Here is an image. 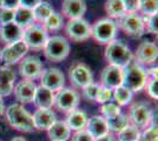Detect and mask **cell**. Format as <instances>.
<instances>
[{
	"instance_id": "obj_6",
	"label": "cell",
	"mask_w": 158,
	"mask_h": 141,
	"mask_svg": "<svg viewBox=\"0 0 158 141\" xmlns=\"http://www.w3.org/2000/svg\"><path fill=\"white\" fill-rule=\"evenodd\" d=\"M117 35V24L110 18L100 19L91 26V37L99 44H109Z\"/></svg>"
},
{
	"instance_id": "obj_42",
	"label": "cell",
	"mask_w": 158,
	"mask_h": 141,
	"mask_svg": "<svg viewBox=\"0 0 158 141\" xmlns=\"http://www.w3.org/2000/svg\"><path fill=\"white\" fill-rule=\"evenodd\" d=\"M20 6L19 0H0V8L1 10H11L14 11Z\"/></svg>"
},
{
	"instance_id": "obj_15",
	"label": "cell",
	"mask_w": 158,
	"mask_h": 141,
	"mask_svg": "<svg viewBox=\"0 0 158 141\" xmlns=\"http://www.w3.org/2000/svg\"><path fill=\"white\" fill-rule=\"evenodd\" d=\"M102 86L109 89H116L123 84V68H119L113 65H107L100 74Z\"/></svg>"
},
{
	"instance_id": "obj_4",
	"label": "cell",
	"mask_w": 158,
	"mask_h": 141,
	"mask_svg": "<svg viewBox=\"0 0 158 141\" xmlns=\"http://www.w3.org/2000/svg\"><path fill=\"white\" fill-rule=\"evenodd\" d=\"M44 53L48 60L59 62L67 58L70 53V44L64 37L53 35L47 39L44 46Z\"/></svg>"
},
{
	"instance_id": "obj_1",
	"label": "cell",
	"mask_w": 158,
	"mask_h": 141,
	"mask_svg": "<svg viewBox=\"0 0 158 141\" xmlns=\"http://www.w3.org/2000/svg\"><path fill=\"white\" fill-rule=\"evenodd\" d=\"M6 119L10 126L19 132L31 133L35 128L33 125L32 114H30L20 104H12L6 108Z\"/></svg>"
},
{
	"instance_id": "obj_12",
	"label": "cell",
	"mask_w": 158,
	"mask_h": 141,
	"mask_svg": "<svg viewBox=\"0 0 158 141\" xmlns=\"http://www.w3.org/2000/svg\"><path fill=\"white\" fill-rule=\"evenodd\" d=\"M43 68H44L43 62L40 61L38 57H34V55L23 58L19 65L20 74L26 80H34V79L41 76V74L44 72Z\"/></svg>"
},
{
	"instance_id": "obj_26",
	"label": "cell",
	"mask_w": 158,
	"mask_h": 141,
	"mask_svg": "<svg viewBox=\"0 0 158 141\" xmlns=\"http://www.w3.org/2000/svg\"><path fill=\"white\" fill-rule=\"evenodd\" d=\"M34 21L35 20H34V15H33L32 10H28V8H25V7L21 6L14 10L13 22L17 24L19 27H21L23 29L32 26Z\"/></svg>"
},
{
	"instance_id": "obj_43",
	"label": "cell",
	"mask_w": 158,
	"mask_h": 141,
	"mask_svg": "<svg viewBox=\"0 0 158 141\" xmlns=\"http://www.w3.org/2000/svg\"><path fill=\"white\" fill-rule=\"evenodd\" d=\"M14 17V11L11 10H1L0 11V24H7V22H12Z\"/></svg>"
},
{
	"instance_id": "obj_10",
	"label": "cell",
	"mask_w": 158,
	"mask_h": 141,
	"mask_svg": "<svg viewBox=\"0 0 158 141\" xmlns=\"http://www.w3.org/2000/svg\"><path fill=\"white\" fill-rule=\"evenodd\" d=\"M66 33L73 41H85L91 37V25L83 18L71 19L66 24Z\"/></svg>"
},
{
	"instance_id": "obj_30",
	"label": "cell",
	"mask_w": 158,
	"mask_h": 141,
	"mask_svg": "<svg viewBox=\"0 0 158 141\" xmlns=\"http://www.w3.org/2000/svg\"><path fill=\"white\" fill-rule=\"evenodd\" d=\"M32 12H33V15H34V20L44 22L54 11H53L52 6L47 1H41L39 5H37V6L33 8Z\"/></svg>"
},
{
	"instance_id": "obj_20",
	"label": "cell",
	"mask_w": 158,
	"mask_h": 141,
	"mask_svg": "<svg viewBox=\"0 0 158 141\" xmlns=\"http://www.w3.org/2000/svg\"><path fill=\"white\" fill-rule=\"evenodd\" d=\"M63 14L71 19H80L86 12V2L84 0H64L61 5Z\"/></svg>"
},
{
	"instance_id": "obj_46",
	"label": "cell",
	"mask_w": 158,
	"mask_h": 141,
	"mask_svg": "<svg viewBox=\"0 0 158 141\" xmlns=\"http://www.w3.org/2000/svg\"><path fill=\"white\" fill-rule=\"evenodd\" d=\"M94 141H116L114 139V136L111 134H106L104 136H100V138H97V139H94Z\"/></svg>"
},
{
	"instance_id": "obj_24",
	"label": "cell",
	"mask_w": 158,
	"mask_h": 141,
	"mask_svg": "<svg viewBox=\"0 0 158 141\" xmlns=\"http://www.w3.org/2000/svg\"><path fill=\"white\" fill-rule=\"evenodd\" d=\"M66 125L70 128V131H83L86 127L87 122V115L84 111L81 109H73L67 113V119H66Z\"/></svg>"
},
{
	"instance_id": "obj_8",
	"label": "cell",
	"mask_w": 158,
	"mask_h": 141,
	"mask_svg": "<svg viewBox=\"0 0 158 141\" xmlns=\"http://www.w3.org/2000/svg\"><path fill=\"white\" fill-rule=\"evenodd\" d=\"M79 94L77 91L72 88H61L57 94H54V105L59 111L63 112H71L73 109H77L79 105Z\"/></svg>"
},
{
	"instance_id": "obj_13",
	"label": "cell",
	"mask_w": 158,
	"mask_h": 141,
	"mask_svg": "<svg viewBox=\"0 0 158 141\" xmlns=\"http://www.w3.org/2000/svg\"><path fill=\"white\" fill-rule=\"evenodd\" d=\"M70 80L74 86L80 88H84L89 84L92 82L93 75L90 67L83 64V62H77L74 64L72 67L70 68Z\"/></svg>"
},
{
	"instance_id": "obj_29",
	"label": "cell",
	"mask_w": 158,
	"mask_h": 141,
	"mask_svg": "<svg viewBox=\"0 0 158 141\" xmlns=\"http://www.w3.org/2000/svg\"><path fill=\"white\" fill-rule=\"evenodd\" d=\"M112 96H113V100L116 101V104L118 106H125L132 101L133 93L124 86H119L116 89H113Z\"/></svg>"
},
{
	"instance_id": "obj_7",
	"label": "cell",
	"mask_w": 158,
	"mask_h": 141,
	"mask_svg": "<svg viewBox=\"0 0 158 141\" xmlns=\"http://www.w3.org/2000/svg\"><path fill=\"white\" fill-rule=\"evenodd\" d=\"M116 24H118V26L127 35L133 38H139L145 32L144 21L136 13H125L120 18H118V22Z\"/></svg>"
},
{
	"instance_id": "obj_36",
	"label": "cell",
	"mask_w": 158,
	"mask_h": 141,
	"mask_svg": "<svg viewBox=\"0 0 158 141\" xmlns=\"http://www.w3.org/2000/svg\"><path fill=\"white\" fill-rule=\"evenodd\" d=\"M99 88H100L99 84H94V82L89 84L87 86H85V87L83 88V95H84V98H85L86 100L96 101Z\"/></svg>"
},
{
	"instance_id": "obj_2",
	"label": "cell",
	"mask_w": 158,
	"mask_h": 141,
	"mask_svg": "<svg viewBox=\"0 0 158 141\" xmlns=\"http://www.w3.org/2000/svg\"><path fill=\"white\" fill-rule=\"evenodd\" d=\"M105 59L110 65L125 68L132 62V52L123 41L114 39L106 46Z\"/></svg>"
},
{
	"instance_id": "obj_21",
	"label": "cell",
	"mask_w": 158,
	"mask_h": 141,
	"mask_svg": "<svg viewBox=\"0 0 158 141\" xmlns=\"http://www.w3.org/2000/svg\"><path fill=\"white\" fill-rule=\"evenodd\" d=\"M15 73L12 68L0 66V96H8L13 92Z\"/></svg>"
},
{
	"instance_id": "obj_45",
	"label": "cell",
	"mask_w": 158,
	"mask_h": 141,
	"mask_svg": "<svg viewBox=\"0 0 158 141\" xmlns=\"http://www.w3.org/2000/svg\"><path fill=\"white\" fill-rule=\"evenodd\" d=\"M157 71H158L157 66H155V67H151L150 69H148V71H146V74H148V76H149V75L151 76L150 79H157Z\"/></svg>"
},
{
	"instance_id": "obj_17",
	"label": "cell",
	"mask_w": 158,
	"mask_h": 141,
	"mask_svg": "<svg viewBox=\"0 0 158 141\" xmlns=\"http://www.w3.org/2000/svg\"><path fill=\"white\" fill-rule=\"evenodd\" d=\"M32 119L35 129L47 131L57 121V116H56V113L53 112L52 109H41V108H38L34 112V114L32 115Z\"/></svg>"
},
{
	"instance_id": "obj_44",
	"label": "cell",
	"mask_w": 158,
	"mask_h": 141,
	"mask_svg": "<svg viewBox=\"0 0 158 141\" xmlns=\"http://www.w3.org/2000/svg\"><path fill=\"white\" fill-rule=\"evenodd\" d=\"M43 0H19V4L21 7H25L28 10H33L37 5H39Z\"/></svg>"
},
{
	"instance_id": "obj_3",
	"label": "cell",
	"mask_w": 158,
	"mask_h": 141,
	"mask_svg": "<svg viewBox=\"0 0 158 141\" xmlns=\"http://www.w3.org/2000/svg\"><path fill=\"white\" fill-rule=\"evenodd\" d=\"M148 81V74L146 71L138 65L137 62L127 65L125 68H123V84L122 86L127 88L129 91L139 92L145 87Z\"/></svg>"
},
{
	"instance_id": "obj_39",
	"label": "cell",
	"mask_w": 158,
	"mask_h": 141,
	"mask_svg": "<svg viewBox=\"0 0 158 141\" xmlns=\"http://www.w3.org/2000/svg\"><path fill=\"white\" fill-rule=\"evenodd\" d=\"M146 92L149 94V96H151L152 99L157 100L158 99V80L157 79H149L146 81Z\"/></svg>"
},
{
	"instance_id": "obj_37",
	"label": "cell",
	"mask_w": 158,
	"mask_h": 141,
	"mask_svg": "<svg viewBox=\"0 0 158 141\" xmlns=\"http://www.w3.org/2000/svg\"><path fill=\"white\" fill-rule=\"evenodd\" d=\"M157 14H152V15H145L143 19L144 21L145 28L148 29L149 33L157 34L158 33V27H157Z\"/></svg>"
},
{
	"instance_id": "obj_35",
	"label": "cell",
	"mask_w": 158,
	"mask_h": 141,
	"mask_svg": "<svg viewBox=\"0 0 158 141\" xmlns=\"http://www.w3.org/2000/svg\"><path fill=\"white\" fill-rule=\"evenodd\" d=\"M139 141H157V123L152 121L151 125L145 128L143 133H140Z\"/></svg>"
},
{
	"instance_id": "obj_38",
	"label": "cell",
	"mask_w": 158,
	"mask_h": 141,
	"mask_svg": "<svg viewBox=\"0 0 158 141\" xmlns=\"http://www.w3.org/2000/svg\"><path fill=\"white\" fill-rule=\"evenodd\" d=\"M112 98V91L109 89V88L104 87V86H100L98 91V94H97V98H96V101L99 102V104H106L111 100Z\"/></svg>"
},
{
	"instance_id": "obj_18",
	"label": "cell",
	"mask_w": 158,
	"mask_h": 141,
	"mask_svg": "<svg viewBox=\"0 0 158 141\" xmlns=\"http://www.w3.org/2000/svg\"><path fill=\"white\" fill-rule=\"evenodd\" d=\"M35 89H37V86L33 81L23 80L15 85V87L13 88V92L17 100L23 102V104H28V102L33 101Z\"/></svg>"
},
{
	"instance_id": "obj_16",
	"label": "cell",
	"mask_w": 158,
	"mask_h": 141,
	"mask_svg": "<svg viewBox=\"0 0 158 141\" xmlns=\"http://www.w3.org/2000/svg\"><path fill=\"white\" fill-rule=\"evenodd\" d=\"M157 57L158 48L156 46V44H153L151 41H143L137 47L136 60L138 61L139 64H144V65L153 64L157 60Z\"/></svg>"
},
{
	"instance_id": "obj_27",
	"label": "cell",
	"mask_w": 158,
	"mask_h": 141,
	"mask_svg": "<svg viewBox=\"0 0 158 141\" xmlns=\"http://www.w3.org/2000/svg\"><path fill=\"white\" fill-rule=\"evenodd\" d=\"M105 12L110 17V19H118L126 13L122 0H107L105 4Z\"/></svg>"
},
{
	"instance_id": "obj_34",
	"label": "cell",
	"mask_w": 158,
	"mask_h": 141,
	"mask_svg": "<svg viewBox=\"0 0 158 141\" xmlns=\"http://www.w3.org/2000/svg\"><path fill=\"white\" fill-rule=\"evenodd\" d=\"M100 111L104 119H110L120 113V106H118L116 102H106V104H103Z\"/></svg>"
},
{
	"instance_id": "obj_47",
	"label": "cell",
	"mask_w": 158,
	"mask_h": 141,
	"mask_svg": "<svg viewBox=\"0 0 158 141\" xmlns=\"http://www.w3.org/2000/svg\"><path fill=\"white\" fill-rule=\"evenodd\" d=\"M5 113V104H4V100L0 96V116Z\"/></svg>"
},
{
	"instance_id": "obj_19",
	"label": "cell",
	"mask_w": 158,
	"mask_h": 141,
	"mask_svg": "<svg viewBox=\"0 0 158 141\" xmlns=\"http://www.w3.org/2000/svg\"><path fill=\"white\" fill-rule=\"evenodd\" d=\"M23 33H24V29L17 24H14L13 21L2 24L0 26V39L4 42H6L7 45L23 40Z\"/></svg>"
},
{
	"instance_id": "obj_32",
	"label": "cell",
	"mask_w": 158,
	"mask_h": 141,
	"mask_svg": "<svg viewBox=\"0 0 158 141\" xmlns=\"http://www.w3.org/2000/svg\"><path fill=\"white\" fill-rule=\"evenodd\" d=\"M43 24H44V28L46 31H58L64 25V20L59 13L53 12Z\"/></svg>"
},
{
	"instance_id": "obj_48",
	"label": "cell",
	"mask_w": 158,
	"mask_h": 141,
	"mask_svg": "<svg viewBox=\"0 0 158 141\" xmlns=\"http://www.w3.org/2000/svg\"><path fill=\"white\" fill-rule=\"evenodd\" d=\"M11 141H27L24 136H15V138H13Z\"/></svg>"
},
{
	"instance_id": "obj_41",
	"label": "cell",
	"mask_w": 158,
	"mask_h": 141,
	"mask_svg": "<svg viewBox=\"0 0 158 141\" xmlns=\"http://www.w3.org/2000/svg\"><path fill=\"white\" fill-rule=\"evenodd\" d=\"M126 13H136L139 10V0H122Z\"/></svg>"
},
{
	"instance_id": "obj_22",
	"label": "cell",
	"mask_w": 158,
	"mask_h": 141,
	"mask_svg": "<svg viewBox=\"0 0 158 141\" xmlns=\"http://www.w3.org/2000/svg\"><path fill=\"white\" fill-rule=\"evenodd\" d=\"M33 104L41 109H50L54 105V93L52 91L43 87L41 85L37 86L35 94L33 98Z\"/></svg>"
},
{
	"instance_id": "obj_25",
	"label": "cell",
	"mask_w": 158,
	"mask_h": 141,
	"mask_svg": "<svg viewBox=\"0 0 158 141\" xmlns=\"http://www.w3.org/2000/svg\"><path fill=\"white\" fill-rule=\"evenodd\" d=\"M47 132H48V138L51 141H67L70 138V133H71L65 121L58 120L47 129Z\"/></svg>"
},
{
	"instance_id": "obj_28",
	"label": "cell",
	"mask_w": 158,
	"mask_h": 141,
	"mask_svg": "<svg viewBox=\"0 0 158 141\" xmlns=\"http://www.w3.org/2000/svg\"><path fill=\"white\" fill-rule=\"evenodd\" d=\"M106 123H107V128L109 131H112V132H120L122 129H124L126 126L130 125L129 122V119L125 114H122L119 113L118 115L113 116V118H110V119H105Z\"/></svg>"
},
{
	"instance_id": "obj_31",
	"label": "cell",
	"mask_w": 158,
	"mask_h": 141,
	"mask_svg": "<svg viewBox=\"0 0 158 141\" xmlns=\"http://www.w3.org/2000/svg\"><path fill=\"white\" fill-rule=\"evenodd\" d=\"M140 133L142 132L139 128L130 123L124 129L118 132V141H139Z\"/></svg>"
},
{
	"instance_id": "obj_9",
	"label": "cell",
	"mask_w": 158,
	"mask_h": 141,
	"mask_svg": "<svg viewBox=\"0 0 158 141\" xmlns=\"http://www.w3.org/2000/svg\"><path fill=\"white\" fill-rule=\"evenodd\" d=\"M47 39H48V34L46 29L34 24L32 26L25 28L23 33V41L26 44L28 48H33V49L44 48Z\"/></svg>"
},
{
	"instance_id": "obj_40",
	"label": "cell",
	"mask_w": 158,
	"mask_h": 141,
	"mask_svg": "<svg viewBox=\"0 0 158 141\" xmlns=\"http://www.w3.org/2000/svg\"><path fill=\"white\" fill-rule=\"evenodd\" d=\"M71 141H94V138L86 129H83V131L76 132L73 134Z\"/></svg>"
},
{
	"instance_id": "obj_11",
	"label": "cell",
	"mask_w": 158,
	"mask_h": 141,
	"mask_svg": "<svg viewBox=\"0 0 158 141\" xmlns=\"http://www.w3.org/2000/svg\"><path fill=\"white\" fill-rule=\"evenodd\" d=\"M27 51H28V47L23 40L14 44H10L2 51H0V59L1 61H4L5 66L14 65L15 62L20 61L26 55Z\"/></svg>"
},
{
	"instance_id": "obj_5",
	"label": "cell",
	"mask_w": 158,
	"mask_h": 141,
	"mask_svg": "<svg viewBox=\"0 0 158 141\" xmlns=\"http://www.w3.org/2000/svg\"><path fill=\"white\" fill-rule=\"evenodd\" d=\"M129 122L137 128H146L153 121V112L149 104L146 102H135L129 108L127 115Z\"/></svg>"
},
{
	"instance_id": "obj_14",
	"label": "cell",
	"mask_w": 158,
	"mask_h": 141,
	"mask_svg": "<svg viewBox=\"0 0 158 141\" xmlns=\"http://www.w3.org/2000/svg\"><path fill=\"white\" fill-rule=\"evenodd\" d=\"M64 85H65V75L59 68L51 67L44 71L41 74V86L52 91L53 93L64 88Z\"/></svg>"
},
{
	"instance_id": "obj_23",
	"label": "cell",
	"mask_w": 158,
	"mask_h": 141,
	"mask_svg": "<svg viewBox=\"0 0 158 141\" xmlns=\"http://www.w3.org/2000/svg\"><path fill=\"white\" fill-rule=\"evenodd\" d=\"M85 128L94 139L109 134V128H107L106 120L103 116H99V115H96V116L87 119Z\"/></svg>"
},
{
	"instance_id": "obj_33",
	"label": "cell",
	"mask_w": 158,
	"mask_h": 141,
	"mask_svg": "<svg viewBox=\"0 0 158 141\" xmlns=\"http://www.w3.org/2000/svg\"><path fill=\"white\" fill-rule=\"evenodd\" d=\"M145 15L157 14L158 0H139V10Z\"/></svg>"
}]
</instances>
